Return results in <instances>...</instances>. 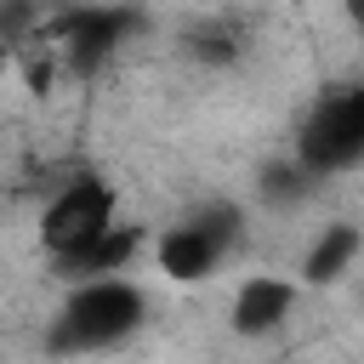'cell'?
Instances as JSON below:
<instances>
[{"mask_svg": "<svg viewBox=\"0 0 364 364\" xmlns=\"http://www.w3.org/2000/svg\"><path fill=\"white\" fill-rule=\"evenodd\" d=\"M136 318H142V290L136 284H125V279H91V284H80L68 296L51 341L57 347H80V353L85 347H108V341L131 336Z\"/></svg>", "mask_w": 364, "mask_h": 364, "instance_id": "obj_1", "label": "cell"}, {"mask_svg": "<svg viewBox=\"0 0 364 364\" xmlns=\"http://www.w3.org/2000/svg\"><path fill=\"white\" fill-rule=\"evenodd\" d=\"M290 307H296V290H290L284 279H273V273H256V279H245L239 296H233V330H239V336H267V330L284 324Z\"/></svg>", "mask_w": 364, "mask_h": 364, "instance_id": "obj_6", "label": "cell"}, {"mask_svg": "<svg viewBox=\"0 0 364 364\" xmlns=\"http://www.w3.org/2000/svg\"><path fill=\"white\" fill-rule=\"evenodd\" d=\"M301 193V171H267V199H296Z\"/></svg>", "mask_w": 364, "mask_h": 364, "instance_id": "obj_9", "label": "cell"}, {"mask_svg": "<svg viewBox=\"0 0 364 364\" xmlns=\"http://www.w3.org/2000/svg\"><path fill=\"white\" fill-rule=\"evenodd\" d=\"M136 23V11H102V6H91V11H68L63 23H57V34H63V46H68V57L80 63V68H91V63H102L114 46H119V34Z\"/></svg>", "mask_w": 364, "mask_h": 364, "instance_id": "obj_5", "label": "cell"}, {"mask_svg": "<svg viewBox=\"0 0 364 364\" xmlns=\"http://www.w3.org/2000/svg\"><path fill=\"white\" fill-rule=\"evenodd\" d=\"M136 245H142V233L114 222L102 239H91L80 256H68V262H63V273H68V279H80V284H91V279H108V273H119V267L136 256Z\"/></svg>", "mask_w": 364, "mask_h": 364, "instance_id": "obj_7", "label": "cell"}, {"mask_svg": "<svg viewBox=\"0 0 364 364\" xmlns=\"http://www.w3.org/2000/svg\"><path fill=\"white\" fill-rule=\"evenodd\" d=\"M233 228H239V210H233V205H228V210H205V216L171 228V233L159 239V267H165L171 279H205V273L222 262Z\"/></svg>", "mask_w": 364, "mask_h": 364, "instance_id": "obj_4", "label": "cell"}, {"mask_svg": "<svg viewBox=\"0 0 364 364\" xmlns=\"http://www.w3.org/2000/svg\"><path fill=\"white\" fill-rule=\"evenodd\" d=\"M0 80H6V40H0Z\"/></svg>", "mask_w": 364, "mask_h": 364, "instance_id": "obj_10", "label": "cell"}, {"mask_svg": "<svg viewBox=\"0 0 364 364\" xmlns=\"http://www.w3.org/2000/svg\"><path fill=\"white\" fill-rule=\"evenodd\" d=\"M114 228V188L108 182H74V188H63L51 205H46V216H40V245L57 256V262H68V256H80L91 239H102Z\"/></svg>", "mask_w": 364, "mask_h": 364, "instance_id": "obj_3", "label": "cell"}, {"mask_svg": "<svg viewBox=\"0 0 364 364\" xmlns=\"http://www.w3.org/2000/svg\"><path fill=\"white\" fill-rule=\"evenodd\" d=\"M358 159H364V85L330 91L301 131V171L307 176H330Z\"/></svg>", "mask_w": 364, "mask_h": 364, "instance_id": "obj_2", "label": "cell"}, {"mask_svg": "<svg viewBox=\"0 0 364 364\" xmlns=\"http://www.w3.org/2000/svg\"><path fill=\"white\" fill-rule=\"evenodd\" d=\"M358 245H364V239H358V228L336 222V228H324V233H318V245L307 250V267H301V273H307L313 284H336V279L347 273V262L358 256Z\"/></svg>", "mask_w": 364, "mask_h": 364, "instance_id": "obj_8", "label": "cell"}]
</instances>
